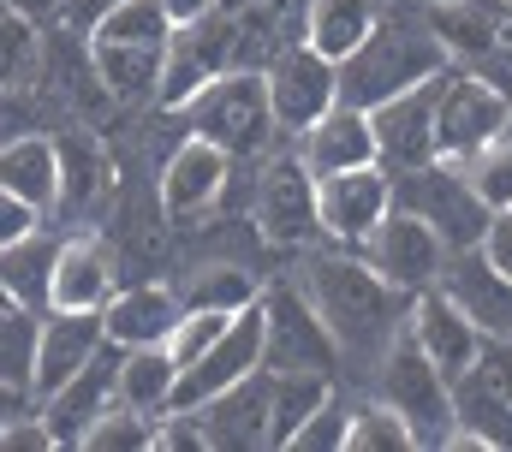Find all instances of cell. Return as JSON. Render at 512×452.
Listing matches in <instances>:
<instances>
[{"mask_svg": "<svg viewBox=\"0 0 512 452\" xmlns=\"http://www.w3.org/2000/svg\"><path fill=\"white\" fill-rule=\"evenodd\" d=\"M108 405H120V345H114V339H108L78 375H66L54 393H42V399H36V417H42V429H48L54 447H78V435H84Z\"/></svg>", "mask_w": 512, "mask_h": 452, "instance_id": "cell-14", "label": "cell"}, {"mask_svg": "<svg viewBox=\"0 0 512 452\" xmlns=\"http://www.w3.org/2000/svg\"><path fill=\"white\" fill-rule=\"evenodd\" d=\"M256 310H262V369H274V375H292V369L334 375L346 363L334 334L322 328V316L310 310V298L298 286H268L256 298Z\"/></svg>", "mask_w": 512, "mask_h": 452, "instance_id": "cell-6", "label": "cell"}, {"mask_svg": "<svg viewBox=\"0 0 512 452\" xmlns=\"http://www.w3.org/2000/svg\"><path fill=\"white\" fill-rule=\"evenodd\" d=\"M114 6H120V0H60V18H54V24H60L66 36H90Z\"/></svg>", "mask_w": 512, "mask_h": 452, "instance_id": "cell-44", "label": "cell"}, {"mask_svg": "<svg viewBox=\"0 0 512 452\" xmlns=\"http://www.w3.org/2000/svg\"><path fill=\"white\" fill-rule=\"evenodd\" d=\"M393 209L429 221L447 250H471V244H483V226H489V209L477 203V191L465 185L459 161H447V155L393 173Z\"/></svg>", "mask_w": 512, "mask_h": 452, "instance_id": "cell-5", "label": "cell"}, {"mask_svg": "<svg viewBox=\"0 0 512 452\" xmlns=\"http://www.w3.org/2000/svg\"><path fill=\"white\" fill-rule=\"evenodd\" d=\"M251 369H262V310H256V304L239 310V316L227 322V334L179 369V381H173V411H197L203 399L227 393V387L245 381Z\"/></svg>", "mask_w": 512, "mask_h": 452, "instance_id": "cell-15", "label": "cell"}, {"mask_svg": "<svg viewBox=\"0 0 512 452\" xmlns=\"http://www.w3.org/2000/svg\"><path fill=\"white\" fill-rule=\"evenodd\" d=\"M382 18V0H304L298 12V42H310L316 54H328L334 66L370 36V24Z\"/></svg>", "mask_w": 512, "mask_h": 452, "instance_id": "cell-29", "label": "cell"}, {"mask_svg": "<svg viewBox=\"0 0 512 452\" xmlns=\"http://www.w3.org/2000/svg\"><path fill=\"white\" fill-rule=\"evenodd\" d=\"M435 90H441V72L370 108L376 161H382L387 173H405V167H417V161H435Z\"/></svg>", "mask_w": 512, "mask_h": 452, "instance_id": "cell-19", "label": "cell"}, {"mask_svg": "<svg viewBox=\"0 0 512 452\" xmlns=\"http://www.w3.org/2000/svg\"><path fill=\"white\" fill-rule=\"evenodd\" d=\"M54 143H60V197H54L48 215H60V221H96V209L114 197V167H108L96 131L78 125V131H66Z\"/></svg>", "mask_w": 512, "mask_h": 452, "instance_id": "cell-25", "label": "cell"}, {"mask_svg": "<svg viewBox=\"0 0 512 452\" xmlns=\"http://www.w3.org/2000/svg\"><path fill=\"white\" fill-rule=\"evenodd\" d=\"M251 226L280 250H298V244L316 238V179H310V167L298 155L262 161L251 191Z\"/></svg>", "mask_w": 512, "mask_h": 452, "instance_id": "cell-12", "label": "cell"}, {"mask_svg": "<svg viewBox=\"0 0 512 452\" xmlns=\"http://www.w3.org/2000/svg\"><path fill=\"white\" fill-rule=\"evenodd\" d=\"M161 12H167L173 24H191V18H203V12H215V0H161Z\"/></svg>", "mask_w": 512, "mask_h": 452, "instance_id": "cell-48", "label": "cell"}, {"mask_svg": "<svg viewBox=\"0 0 512 452\" xmlns=\"http://www.w3.org/2000/svg\"><path fill=\"white\" fill-rule=\"evenodd\" d=\"M334 393V375H304V369H292V375H274V447H286L292 441V429L322 405Z\"/></svg>", "mask_w": 512, "mask_h": 452, "instance_id": "cell-37", "label": "cell"}, {"mask_svg": "<svg viewBox=\"0 0 512 452\" xmlns=\"http://www.w3.org/2000/svg\"><path fill=\"white\" fill-rule=\"evenodd\" d=\"M405 334L417 339V351H423L447 381H459V375L471 369L477 345H483V334L459 316V304H453L441 286H429V292L411 298V310H405Z\"/></svg>", "mask_w": 512, "mask_h": 452, "instance_id": "cell-23", "label": "cell"}, {"mask_svg": "<svg viewBox=\"0 0 512 452\" xmlns=\"http://www.w3.org/2000/svg\"><path fill=\"white\" fill-rule=\"evenodd\" d=\"M0 185L12 197H24L30 209H54L60 197V143L42 137V131H18V137H0Z\"/></svg>", "mask_w": 512, "mask_h": 452, "instance_id": "cell-26", "label": "cell"}, {"mask_svg": "<svg viewBox=\"0 0 512 452\" xmlns=\"http://www.w3.org/2000/svg\"><path fill=\"white\" fill-rule=\"evenodd\" d=\"M256 0H215V12H233V18H239V12H251Z\"/></svg>", "mask_w": 512, "mask_h": 452, "instance_id": "cell-50", "label": "cell"}, {"mask_svg": "<svg viewBox=\"0 0 512 452\" xmlns=\"http://www.w3.org/2000/svg\"><path fill=\"white\" fill-rule=\"evenodd\" d=\"M173 381H179V363H173L167 345H131V351H120V405L161 417L173 405Z\"/></svg>", "mask_w": 512, "mask_h": 452, "instance_id": "cell-31", "label": "cell"}, {"mask_svg": "<svg viewBox=\"0 0 512 452\" xmlns=\"http://www.w3.org/2000/svg\"><path fill=\"white\" fill-rule=\"evenodd\" d=\"M435 36L447 42V54L483 60V54H507V0H441L423 6Z\"/></svg>", "mask_w": 512, "mask_h": 452, "instance_id": "cell-28", "label": "cell"}, {"mask_svg": "<svg viewBox=\"0 0 512 452\" xmlns=\"http://www.w3.org/2000/svg\"><path fill=\"white\" fill-rule=\"evenodd\" d=\"M197 423L209 435V452L215 447H239V452L274 447V369H251L227 393L203 399L197 405Z\"/></svg>", "mask_w": 512, "mask_h": 452, "instance_id": "cell-18", "label": "cell"}, {"mask_svg": "<svg viewBox=\"0 0 512 452\" xmlns=\"http://www.w3.org/2000/svg\"><path fill=\"white\" fill-rule=\"evenodd\" d=\"M417 435L411 423L387 405V399H370V405H352V429H346V452H411Z\"/></svg>", "mask_w": 512, "mask_h": 452, "instance_id": "cell-36", "label": "cell"}, {"mask_svg": "<svg viewBox=\"0 0 512 452\" xmlns=\"http://www.w3.org/2000/svg\"><path fill=\"white\" fill-rule=\"evenodd\" d=\"M227 179H233V155L185 131V137L161 155V173H155L161 215H167V221H203V215L227 197Z\"/></svg>", "mask_w": 512, "mask_h": 452, "instance_id": "cell-13", "label": "cell"}, {"mask_svg": "<svg viewBox=\"0 0 512 452\" xmlns=\"http://www.w3.org/2000/svg\"><path fill=\"white\" fill-rule=\"evenodd\" d=\"M42 221H48L42 209H30L24 197H12V191L0 185V250H6V244H18L24 232H36V226H42Z\"/></svg>", "mask_w": 512, "mask_h": 452, "instance_id": "cell-43", "label": "cell"}, {"mask_svg": "<svg viewBox=\"0 0 512 452\" xmlns=\"http://www.w3.org/2000/svg\"><path fill=\"white\" fill-rule=\"evenodd\" d=\"M423 6H441V0H423Z\"/></svg>", "mask_w": 512, "mask_h": 452, "instance_id": "cell-51", "label": "cell"}, {"mask_svg": "<svg viewBox=\"0 0 512 452\" xmlns=\"http://www.w3.org/2000/svg\"><path fill=\"white\" fill-rule=\"evenodd\" d=\"M0 12H6V0H0Z\"/></svg>", "mask_w": 512, "mask_h": 452, "instance_id": "cell-52", "label": "cell"}, {"mask_svg": "<svg viewBox=\"0 0 512 452\" xmlns=\"http://www.w3.org/2000/svg\"><path fill=\"white\" fill-rule=\"evenodd\" d=\"M512 131V96L483 78V72H441V90H435V155L459 161L471 155L477 143L489 137H507Z\"/></svg>", "mask_w": 512, "mask_h": 452, "instance_id": "cell-8", "label": "cell"}, {"mask_svg": "<svg viewBox=\"0 0 512 452\" xmlns=\"http://www.w3.org/2000/svg\"><path fill=\"white\" fill-rule=\"evenodd\" d=\"M179 292L167 280H131V286H114V298L102 304V334L114 339L120 351L131 345H167L173 322H179Z\"/></svg>", "mask_w": 512, "mask_h": 452, "instance_id": "cell-24", "label": "cell"}, {"mask_svg": "<svg viewBox=\"0 0 512 452\" xmlns=\"http://www.w3.org/2000/svg\"><path fill=\"white\" fill-rule=\"evenodd\" d=\"M483 256H489L501 274H512V209L489 215V226H483Z\"/></svg>", "mask_w": 512, "mask_h": 452, "instance_id": "cell-45", "label": "cell"}, {"mask_svg": "<svg viewBox=\"0 0 512 452\" xmlns=\"http://www.w3.org/2000/svg\"><path fill=\"white\" fill-rule=\"evenodd\" d=\"M179 119H185L191 137L227 149L233 161H239V155H256V149L280 131L274 113H268V90H262V72H256V66H233V72L209 78V84L179 108Z\"/></svg>", "mask_w": 512, "mask_h": 452, "instance_id": "cell-3", "label": "cell"}, {"mask_svg": "<svg viewBox=\"0 0 512 452\" xmlns=\"http://www.w3.org/2000/svg\"><path fill=\"white\" fill-rule=\"evenodd\" d=\"M161 54L167 48H137V42H96L90 36V66L108 90L114 108H149L161 96Z\"/></svg>", "mask_w": 512, "mask_h": 452, "instance_id": "cell-27", "label": "cell"}, {"mask_svg": "<svg viewBox=\"0 0 512 452\" xmlns=\"http://www.w3.org/2000/svg\"><path fill=\"white\" fill-rule=\"evenodd\" d=\"M239 310H179V322H173V334H167V351H173V363L185 369L197 351H209L215 339L227 334V322H233Z\"/></svg>", "mask_w": 512, "mask_h": 452, "instance_id": "cell-41", "label": "cell"}, {"mask_svg": "<svg viewBox=\"0 0 512 452\" xmlns=\"http://www.w3.org/2000/svg\"><path fill=\"white\" fill-rule=\"evenodd\" d=\"M435 286L459 304V316H465L483 339H512V274H501V268L483 256V244L447 250V268H441Z\"/></svg>", "mask_w": 512, "mask_h": 452, "instance_id": "cell-17", "label": "cell"}, {"mask_svg": "<svg viewBox=\"0 0 512 452\" xmlns=\"http://www.w3.org/2000/svg\"><path fill=\"white\" fill-rule=\"evenodd\" d=\"M96 42H137V48H167L173 36V18L161 12V0H120L96 30Z\"/></svg>", "mask_w": 512, "mask_h": 452, "instance_id": "cell-35", "label": "cell"}, {"mask_svg": "<svg viewBox=\"0 0 512 452\" xmlns=\"http://www.w3.org/2000/svg\"><path fill=\"white\" fill-rule=\"evenodd\" d=\"M239 66V18L233 12H203L191 24H173L167 54H161V108L179 113L209 78Z\"/></svg>", "mask_w": 512, "mask_h": 452, "instance_id": "cell-7", "label": "cell"}, {"mask_svg": "<svg viewBox=\"0 0 512 452\" xmlns=\"http://www.w3.org/2000/svg\"><path fill=\"white\" fill-rule=\"evenodd\" d=\"M447 66H453V54L435 36L423 0L387 6L382 18L370 24V36L340 60V102L376 108V102L411 90V84H423V78H435V72H447Z\"/></svg>", "mask_w": 512, "mask_h": 452, "instance_id": "cell-2", "label": "cell"}, {"mask_svg": "<svg viewBox=\"0 0 512 452\" xmlns=\"http://www.w3.org/2000/svg\"><path fill=\"white\" fill-rule=\"evenodd\" d=\"M36 399H30V387H18V381H0V423H12V417H24Z\"/></svg>", "mask_w": 512, "mask_h": 452, "instance_id": "cell-47", "label": "cell"}, {"mask_svg": "<svg viewBox=\"0 0 512 452\" xmlns=\"http://www.w3.org/2000/svg\"><path fill=\"white\" fill-rule=\"evenodd\" d=\"M0 452H54L48 429H42V417H36V405H30L24 417L0 423Z\"/></svg>", "mask_w": 512, "mask_h": 452, "instance_id": "cell-42", "label": "cell"}, {"mask_svg": "<svg viewBox=\"0 0 512 452\" xmlns=\"http://www.w3.org/2000/svg\"><path fill=\"white\" fill-rule=\"evenodd\" d=\"M453 411L465 429H477L489 452L512 447V339H483L471 369L453 381Z\"/></svg>", "mask_w": 512, "mask_h": 452, "instance_id": "cell-16", "label": "cell"}, {"mask_svg": "<svg viewBox=\"0 0 512 452\" xmlns=\"http://www.w3.org/2000/svg\"><path fill=\"white\" fill-rule=\"evenodd\" d=\"M256 6H262L274 24H286V18H298V12H304V0H256Z\"/></svg>", "mask_w": 512, "mask_h": 452, "instance_id": "cell-49", "label": "cell"}, {"mask_svg": "<svg viewBox=\"0 0 512 452\" xmlns=\"http://www.w3.org/2000/svg\"><path fill=\"white\" fill-rule=\"evenodd\" d=\"M84 452H149L155 447V417L149 411H131V405H108L84 435H78Z\"/></svg>", "mask_w": 512, "mask_h": 452, "instance_id": "cell-38", "label": "cell"}, {"mask_svg": "<svg viewBox=\"0 0 512 452\" xmlns=\"http://www.w3.org/2000/svg\"><path fill=\"white\" fill-rule=\"evenodd\" d=\"M387 209H393V173L382 161L316 179V238H328L334 250H358Z\"/></svg>", "mask_w": 512, "mask_h": 452, "instance_id": "cell-9", "label": "cell"}, {"mask_svg": "<svg viewBox=\"0 0 512 452\" xmlns=\"http://www.w3.org/2000/svg\"><path fill=\"white\" fill-rule=\"evenodd\" d=\"M30 351H36V310L0 292V381L30 387Z\"/></svg>", "mask_w": 512, "mask_h": 452, "instance_id": "cell-39", "label": "cell"}, {"mask_svg": "<svg viewBox=\"0 0 512 452\" xmlns=\"http://www.w3.org/2000/svg\"><path fill=\"white\" fill-rule=\"evenodd\" d=\"M173 292H179L185 310H251L256 298H262L256 274L239 268V262H203V268H191Z\"/></svg>", "mask_w": 512, "mask_h": 452, "instance_id": "cell-32", "label": "cell"}, {"mask_svg": "<svg viewBox=\"0 0 512 452\" xmlns=\"http://www.w3.org/2000/svg\"><path fill=\"white\" fill-rule=\"evenodd\" d=\"M6 12H18V18H30V24H54L60 18V0H6Z\"/></svg>", "mask_w": 512, "mask_h": 452, "instance_id": "cell-46", "label": "cell"}, {"mask_svg": "<svg viewBox=\"0 0 512 452\" xmlns=\"http://www.w3.org/2000/svg\"><path fill=\"white\" fill-rule=\"evenodd\" d=\"M120 286V262L96 232H72L54 244V274H48V310H102Z\"/></svg>", "mask_w": 512, "mask_h": 452, "instance_id": "cell-21", "label": "cell"}, {"mask_svg": "<svg viewBox=\"0 0 512 452\" xmlns=\"http://www.w3.org/2000/svg\"><path fill=\"white\" fill-rule=\"evenodd\" d=\"M262 90H268V113L280 131H304L316 113L340 102V66L328 54H316L310 42H286L268 54L262 66Z\"/></svg>", "mask_w": 512, "mask_h": 452, "instance_id": "cell-10", "label": "cell"}, {"mask_svg": "<svg viewBox=\"0 0 512 452\" xmlns=\"http://www.w3.org/2000/svg\"><path fill=\"white\" fill-rule=\"evenodd\" d=\"M298 292L310 298V310L322 316V328L334 334L340 357H382V345L405 328V310L411 298L393 292L382 274L358 256V250H340V256H316L298 280Z\"/></svg>", "mask_w": 512, "mask_h": 452, "instance_id": "cell-1", "label": "cell"}, {"mask_svg": "<svg viewBox=\"0 0 512 452\" xmlns=\"http://www.w3.org/2000/svg\"><path fill=\"white\" fill-rule=\"evenodd\" d=\"M298 137V161L310 167V179L322 173H340V167H370L376 161V125H370V108H352V102H334L328 113H316Z\"/></svg>", "mask_w": 512, "mask_h": 452, "instance_id": "cell-22", "label": "cell"}, {"mask_svg": "<svg viewBox=\"0 0 512 452\" xmlns=\"http://www.w3.org/2000/svg\"><path fill=\"white\" fill-rule=\"evenodd\" d=\"M358 256L382 274L393 292H405V298L429 292L441 280V268H447V244L435 238V226L405 215V209H387L382 221H376V232L358 244Z\"/></svg>", "mask_w": 512, "mask_h": 452, "instance_id": "cell-11", "label": "cell"}, {"mask_svg": "<svg viewBox=\"0 0 512 452\" xmlns=\"http://www.w3.org/2000/svg\"><path fill=\"white\" fill-rule=\"evenodd\" d=\"M54 244L60 238H48L42 226L36 232H24L18 244H6L0 250V292L12 298V304H24V310H48V274H54Z\"/></svg>", "mask_w": 512, "mask_h": 452, "instance_id": "cell-30", "label": "cell"}, {"mask_svg": "<svg viewBox=\"0 0 512 452\" xmlns=\"http://www.w3.org/2000/svg\"><path fill=\"white\" fill-rule=\"evenodd\" d=\"M346 429H352V405L340 399V393H328L298 429H292V452H346Z\"/></svg>", "mask_w": 512, "mask_h": 452, "instance_id": "cell-40", "label": "cell"}, {"mask_svg": "<svg viewBox=\"0 0 512 452\" xmlns=\"http://www.w3.org/2000/svg\"><path fill=\"white\" fill-rule=\"evenodd\" d=\"M376 399H387L405 423H411V435H417V447H441L447 435H453V423H459V411H453V381L417 351V339L399 334L382 345V357H376Z\"/></svg>", "mask_w": 512, "mask_h": 452, "instance_id": "cell-4", "label": "cell"}, {"mask_svg": "<svg viewBox=\"0 0 512 452\" xmlns=\"http://www.w3.org/2000/svg\"><path fill=\"white\" fill-rule=\"evenodd\" d=\"M108 345L102 310H42L36 316V351H30V399L54 393L66 375H78Z\"/></svg>", "mask_w": 512, "mask_h": 452, "instance_id": "cell-20", "label": "cell"}, {"mask_svg": "<svg viewBox=\"0 0 512 452\" xmlns=\"http://www.w3.org/2000/svg\"><path fill=\"white\" fill-rule=\"evenodd\" d=\"M42 72V24L0 12V90H30Z\"/></svg>", "mask_w": 512, "mask_h": 452, "instance_id": "cell-34", "label": "cell"}, {"mask_svg": "<svg viewBox=\"0 0 512 452\" xmlns=\"http://www.w3.org/2000/svg\"><path fill=\"white\" fill-rule=\"evenodd\" d=\"M459 173H465V185L477 191V203H483L489 215L512 209V131L477 143L471 155H459Z\"/></svg>", "mask_w": 512, "mask_h": 452, "instance_id": "cell-33", "label": "cell"}]
</instances>
